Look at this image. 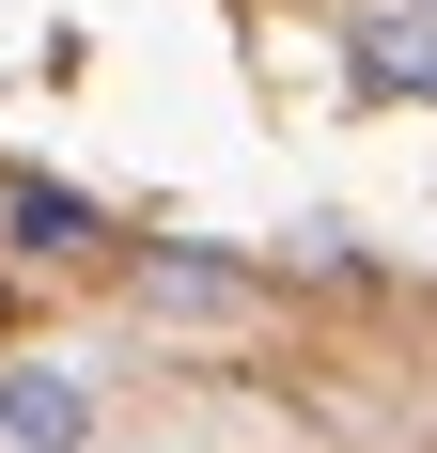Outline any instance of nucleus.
<instances>
[{
	"label": "nucleus",
	"mask_w": 437,
	"mask_h": 453,
	"mask_svg": "<svg viewBox=\"0 0 437 453\" xmlns=\"http://www.w3.org/2000/svg\"><path fill=\"white\" fill-rule=\"evenodd\" d=\"M344 79H359V94H391V110H437V16L359 0V16H344Z\"/></svg>",
	"instance_id": "1"
},
{
	"label": "nucleus",
	"mask_w": 437,
	"mask_h": 453,
	"mask_svg": "<svg viewBox=\"0 0 437 453\" xmlns=\"http://www.w3.org/2000/svg\"><path fill=\"white\" fill-rule=\"evenodd\" d=\"M0 438L16 453H79L94 438V375L79 360H0Z\"/></svg>",
	"instance_id": "2"
},
{
	"label": "nucleus",
	"mask_w": 437,
	"mask_h": 453,
	"mask_svg": "<svg viewBox=\"0 0 437 453\" xmlns=\"http://www.w3.org/2000/svg\"><path fill=\"white\" fill-rule=\"evenodd\" d=\"M0 234L32 250V266H63V250H94V188H63V173H0Z\"/></svg>",
	"instance_id": "3"
},
{
	"label": "nucleus",
	"mask_w": 437,
	"mask_h": 453,
	"mask_svg": "<svg viewBox=\"0 0 437 453\" xmlns=\"http://www.w3.org/2000/svg\"><path fill=\"white\" fill-rule=\"evenodd\" d=\"M141 297H157V313H234V297H250V266H218V250H157V266H141Z\"/></svg>",
	"instance_id": "4"
},
{
	"label": "nucleus",
	"mask_w": 437,
	"mask_h": 453,
	"mask_svg": "<svg viewBox=\"0 0 437 453\" xmlns=\"http://www.w3.org/2000/svg\"><path fill=\"white\" fill-rule=\"evenodd\" d=\"M406 16H437V0H406Z\"/></svg>",
	"instance_id": "5"
}]
</instances>
